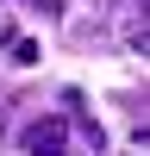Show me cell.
Segmentation results:
<instances>
[{"instance_id":"cell-2","label":"cell","mask_w":150,"mask_h":156,"mask_svg":"<svg viewBox=\"0 0 150 156\" xmlns=\"http://www.w3.org/2000/svg\"><path fill=\"white\" fill-rule=\"evenodd\" d=\"M6 50H12V62H19V69H31V62L44 56V44H38V37H19V31L6 37Z\"/></svg>"},{"instance_id":"cell-1","label":"cell","mask_w":150,"mask_h":156,"mask_svg":"<svg viewBox=\"0 0 150 156\" xmlns=\"http://www.w3.org/2000/svg\"><path fill=\"white\" fill-rule=\"evenodd\" d=\"M25 156H69V119H31L25 125Z\"/></svg>"},{"instance_id":"cell-3","label":"cell","mask_w":150,"mask_h":156,"mask_svg":"<svg viewBox=\"0 0 150 156\" xmlns=\"http://www.w3.org/2000/svg\"><path fill=\"white\" fill-rule=\"evenodd\" d=\"M31 12H44V19H56V12H62V0H31Z\"/></svg>"}]
</instances>
